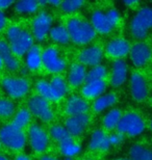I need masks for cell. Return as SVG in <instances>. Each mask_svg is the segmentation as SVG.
<instances>
[{"label": "cell", "mask_w": 152, "mask_h": 160, "mask_svg": "<svg viewBox=\"0 0 152 160\" xmlns=\"http://www.w3.org/2000/svg\"><path fill=\"white\" fill-rule=\"evenodd\" d=\"M5 25H6V16L4 14V12L0 11V31L4 29Z\"/></svg>", "instance_id": "cell-39"}, {"label": "cell", "mask_w": 152, "mask_h": 160, "mask_svg": "<svg viewBox=\"0 0 152 160\" xmlns=\"http://www.w3.org/2000/svg\"><path fill=\"white\" fill-rule=\"evenodd\" d=\"M111 148L108 135L101 129L93 131L89 140V149L91 151H102L105 152Z\"/></svg>", "instance_id": "cell-20"}, {"label": "cell", "mask_w": 152, "mask_h": 160, "mask_svg": "<svg viewBox=\"0 0 152 160\" xmlns=\"http://www.w3.org/2000/svg\"><path fill=\"white\" fill-rule=\"evenodd\" d=\"M129 89H130L132 99L137 102L145 101L148 97V94H149L147 80L139 72H134L130 75V78H129Z\"/></svg>", "instance_id": "cell-12"}, {"label": "cell", "mask_w": 152, "mask_h": 160, "mask_svg": "<svg viewBox=\"0 0 152 160\" xmlns=\"http://www.w3.org/2000/svg\"><path fill=\"white\" fill-rule=\"evenodd\" d=\"M28 110L31 116H34L43 122H50L53 120L54 112L50 105V102L45 100L41 96H32L28 101Z\"/></svg>", "instance_id": "cell-9"}, {"label": "cell", "mask_w": 152, "mask_h": 160, "mask_svg": "<svg viewBox=\"0 0 152 160\" xmlns=\"http://www.w3.org/2000/svg\"><path fill=\"white\" fill-rule=\"evenodd\" d=\"M15 104L9 99L0 98V119H8L14 114Z\"/></svg>", "instance_id": "cell-34"}, {"label": "cell", "mask_w": 152, "mask_h": 160, "mask_svg": "<svg viewBox=\"0 0 152 160\" xmlns=\"http://www.w3.org/2000/svg\"><path fill=\"white\" fill-rule=\"evenodd\" d=\"M79 63L86 67H96L101 65L103 59V50L101 47L97 45H91L80 51L78 55Z\"/></svg>", "instance_id": "cell-14"}, {"label": "cell", "mask_w": 152, "mask_h": 160, "mask_svg": "<svg viewBox=\"0 0 152 160\" xmlns=\"http://www.w3.org/2000/svg\"><path fill=\"white\" fill-rule=\"evenodd\" d=\"M6 40L16 57L26 55L30 48L34 46V38L31 33L17 25H13L8 28Z\"/></svg>", "instance_id": "cell-1"}, {"label": "cell", "mask_w": 152, "mask_h": 160, "mask_svg": "<svg viewBox=\"0 0 152 160\" xmlns=\"http://www.w3.org/2000/svg\"><path fill=\"white\" fill-rule=\"evenodd\" d=\"M28 142L34 152L43 153L48 147L49 137L41 126L32 124L28 127Z\"/></svg>", "instance_id": "cell-13"}, {"label": "cell", "mask_w": 152, "mask_h": 160, "mask_svg": "<svg viewBox=\"0 0 152 160\" xmlns=\"http://www.w3.org/2000/svg\"><path fill=\"white\" fill-rule=\"evenodd\" d=\"M14 1H9V0H0V11H4V9L11 8L14 5Z\"/></svg>", "instance_id": "cell-38"}, {"label": "cell", "mask_w": 152, "mask_h": 160, "mask_svg": "<svg viewBox=\"0 0 152 160\" xmlns=\"http://www.w3.org/2000/svg\"><path fill=\"white\" fill-rule=\"evenodd\" d=\"M50 83L54 88V89H55L63 98L68 94V92H69V86H68L67 81L61 77L60 75L53 76L50 80Z\"/></svg>", "instance_id": "cell-35"}, {"label": "cell", "mask_w": 152, "mask_h": 160, "mask_svg": "<svg viewBox=\"0 0 152 160\" xmlns=\"http://www.w3.org/2000/svg\"><path fill=\"white\" fill-rule=\"evenodd\" d=\"M3 67V62H2V59H1V57H0V69H1Z\"/></svg>", "instance_id": "cell-45"}, {"label": "cell", "mask_w": 152, "mask_h": 160, "mask_svg": "<svg viewBox=\"0 0 152 160\" xmlns=\"http://www.w3.org/2000/svg\"><path fill=\"white\" fill-rule=\"evenodd\" d=\"M130 47V44L128 43L127 40L122 39V38H116L106 45L105 52L115 60L123 59L124 57L129 55Z\"/></svg>", "instance_id": "cell-15"}, {"label": "cell", "mask_w": 152, "mask_h": 160, "mask_svg": "<svg viewBox=\"0 0 152 160\" xmlns=\"http://www.w3.org/2000/svg\"><path fill=\"white\" fill-rule=\"evenodd\" d=\"M115 160H130V159H125V158H119V159H115Z\"/></svg>", "instance_id": "cell-47"}, {"label": "cell", "mask_w": 152, "mask_h": 160, "mask_svg": "<svg viewBox=\"0 0 152 160\" xmlns=\"http://www.w3.org/2000/svg\"><path fill=\"white\" fill-rule=\"evenodd\" d=\"M64 160H72V158H65Z\"/></svg>", "instance_id": "cell-48"}, {"label": "cell", "mask_w": 152, "mask_h": 160, "mask_svg": "<svg viewBox=\"0 0 152 160\" xmlns=\"http://www.w3.org/2000/svg\"><path fill=\"white\" fill-rule=\"evenodd\" d=\"M15 160H31L27 155H24V154H19L15 157Z\"/></svg>", "instance_id": "cell-42"}, {"label": "cell", "mask_w": 152, "mask_h": 160, "mask_svg": "<svg viewBox=\"0 0 152 160\" xmlns=\"http://www.w3.org/2000/svg\"><path fill=\"white\" fill-rule=\"evenodd\" d=\"M128 78V65L125 60L117 59L113 62L111 72V84L114 88H120Z\"/></svg>", "instance_id": "cell-16"}, {"label": "cell", "mask_w": 152, "mask_h": 160, "mask_svg": "<svg viewBox=\"0 0 152 160\" xmlns=\"http://www.w3.org/2000/svg\"><path fill=\"white\" fill-rule=\"evenodd\" d=\"M86 67L81 63H73L70 67L68 73V83L73 88H78L86 81Z\"/></svg>", "instance_id": "cell-21"}, {"label": "cell", "mask_w": 152, "mask_h": 160, "mask_svg": "<svg viewBox=\"0 0 152 160\" xmlns=\"http://www.w3.org/2000/svg\"><path fill=\"white\" fill-rule=\"evenodd\" d=\"M129 58L131 63L137 68H142L146 66L152 58V49L149 45L143 42L134 43L130 47Z\"/></svg>", "instance_id": "cell-11"}, {"label": "cell", "mask_w": 152, "mask_h": 160, "mask_svg": "<svg viewBox=\"0 0 152 160\" xmlns=\"http://www.w3.org/2000/svg\"><path fill=\"white\" fill-rule=\"evenodd\" d=\"M85 5V1L82 0H65L60 3V9L64 12L71 14V12H77Z\"/></svg>", "instance_id": "cell-36"}, {"label": "cell", "mask_w": 152, "mask_h": 160, "mask_svg": "<svg viewBox=\"0 0 152 160\" xmlns=\"http://www.w3.org/2000/svg\"><path fill=\"white\" fill-rule=\"evenodd\" d=\"M1 85L5 92L13 99H21L29 92V82L22 77H5L2 79Z\"/></svg>", "instance_id": "cell-10"}, {"label": "cell", "mask_w": 152, "mask_h": 160, "mask_svg": "<svg viewBox=\"0 0 152 160\" xmlns=\"http://www.w3.org/2000/svg\"><path fill=\"white\" fill-rule=\"evenodd\" d=\"M40 8V4L37 0H22L14 3V9L20 15L34 14Z\"/></svg>", "instance_id": "cell-30"}, {"label": "cell", "mask_w": 152, "mask_h": 160, "mask_svg": "<svg viewBox=\"0 0 152 160\" xmlns=\"http://www.w3.org/2000/svg\"><path fill=\"white\" fill-rule=\"evenodd\" d=\"M149 127H150V129L152 130V119H151V121H150V124H149Z\"/></svg>", "instance_id": "cell-46"}, {"label": "cell", "mask_w": 152, "mask_h": 160, "mask_svg": "<svg viewBox=\"0 0 152 160\" xmlns=\"http://www.w3.org/2000/svg\"><path fill=\"white\" fill-rule=\"evenodd\" d=\"M146 125L140 114L137 112H126L122 116L117 131L123 135L135 137L141 135L145 131Z\"/></svg>", "instance_id": "cell-6"}, {"label": "cell", "mask_w": 152, "mask_h": 160, "mask_svg": "<svg viewBox=\"0 0 152 160\" xmlns=\"http://www.w3.org/2000/svg\"><path fill=\"white\" fill-rule=\"evenodd\" d=\"M106 89V82L104 80L100 81L86 82L81 88V95L85 99H93L96 100L100 96L104 94Z\"/></svg>", "instance_id": "cell-22"}, {"label": "cell", "mask_w": 152, "mask_h": 160, "mask_svg": "<svg viewBox=\"0 0 152 160\" xmlns=\"http://www.w3.org/2000/svg\"><path fill=\"white\" fill-rule=\"evenodd\" d=\"M35 88H37L38 95L48 102H57L63 99V97L51 85L50 81H47V80H39L35 84Z\"/></svg>", "instance_id": "cell-23"}, {"label": "cell", "mask_w": 152, "mask_h": 160, "mask_svg": "<svg viewBox=\"0 0 152 160\" xmlns=\"http://www.w3.org/2000/svg\"><path fill=\"white\" fill-rule=\"evenodd\" d=\"M107 76V69L105 66L98 65L96 67H93L88 71L86 74V81H100V80H104V78Z\"/></svg>", "instance_id": "cell-32"}, {"label": "cell", "mask_w": 152, "mask_h": 160, "mask_svg": "<svg viewBox=\"0 0 152 160\" xmlns=\"http://www.w3.org/2000/svg\"><path fill=\"white\" fill-rule=\"evenodd\" d=\"M125 5H127V6H134L135 4H138V1H135V0H131V1H128V0H125L124 2Z\"/></svg>", "instance_id": "cell-43"}, {"label": "cell", "mask_w": 152, "mask_h": 160, "mask_svg": "<svg viewBox=\"0 0 152 160\" xmlns=\"http://www.w3.org/2000/svg\"><path fill=\"white\" fill-rule=\"evenodd\" d=\"M1 146H2V143H1V142H0V148H1Z\"/></svg>", "instance_id": "cell-49"}, {"label": "cell", "mask_w": 152, "mask_h": 160, "mask_svg": "<svg viewBox=\"0 0 152 160\" xmlns=\"http://www.w3.org/2000/svg\"><path fill=\"white\" fill-rule=\"evenodd\" d=\"M122 116H123V113L118 108H113V109L108 110L107 112L105 113V116L103 117V120H102L103 127H104L106 130L117 129Z\"/></svg>", "instance_id": "cell-29"}, {"label": "cell", "mask_w": 152, "mask_h": 160, "mask_svg": "<svg viewBox=\"0 0 152 160\" xmlns=\"http://www.w3.org/2000/svg\"><path fill=\"white\" fill-rule=\"evenodd\" d=\"M90 124V117L88 113L80 114V116L69 117L65 122V127L70 133V135L78 136L83 131L86 129V127Z\"/></svg>", "instance_id": "cell-17"}, {"label": "cell", "mask_w": 152, "mask_h": 160, "mask_svg": "<svg viewBox=\"0 0 152 160\" xmlns=\"http://www.w3.org/2000/svg\"><path fill=\"white\" fill-rule=\"evenodd\" d=\"M108 139H109L111 146H119V145H121L122 142L124 140V135L119 132L113 133L108 136Z\"/></svg>", "instance_id": "cell-37"}, {"label": "cell", "mask_w": 152, "mask_h": 160, "mask_svg": "<svg viewBox=\"0 0 152 160\" xmlns=\"http://www.w3.org/2000/svg\"><path fill=\"white\" fill-rule=\"evenodd\" d=\"M120 21V12L116 8H111L106 12L97 11L93 12L90 19V23L92 24L96 33L108 34L112 32L113 29L117 26Z\"/></svg>", "instance_id": "cell-3"}, {"label": "cell", "mask_w": 152, "mask_h": 160, "mask_svg": "<svg viewBox=\"0 0 152 160\" xmlns=\"http://www.w3.org/2000/svg\"><path fill=\"white\" fill-rule=\"evenodd\" d=\"M49 37L54 43L60 45H67L71 42L70 34L68 32L66 25L63 24H56L52 26L49 32Z\"/></svg>", "instance_id": "cell-26"}, {"label": "cell", "mask_w": 152, "mask_h": 160, "mask_svg": "<svg viewBox=\"0 0 152 160\" xmlns=\"http://www.w3.org/2000/svg\"><path fill=\"white\" fill-rule=\"evenodd\" d=\"M25 65L30 71H37L42 67V51L38 45H34L26 53Z\"/></svg>", "instance_id": "cell-25"}, {"label": "cell", "mask_w": 152, "mask_h": 160, "mask_svg": "<svg viewBox=\"0 0 152 160\" xmlns=\"http://www.w3.org/2000/svg\"><path fill=\"white\" fill-rule=\"evenodd\" d=\"M50 136L52 137L53 140H55L59 143L63 142L64 140H66L70 137H72L70 135V133L68 132V130L66 129L65 126H61V125H54L50 128L49 131Z\"/></svg>", "instance_id": "cell-33"}, {"label": "cell", "mask_w": 152, "mask_h": 160, "mask_svg": "<svg viewBox=\"0 0 152 160\" xmlns=\"http://www.w3.org/2000/svg\"><path fill=\"white\" fill-rule=\"evenodd\" d=\"M42 66L49 73L60 74L66 69V60L54 47H48L42 52Z\"/></svg>", "instance_id": "cell-7"}, {"label": "cell", "mask_w": 152, "mask_h": 160, "mask_svg": "<svg viewBox=\"0 0 152 160\" xmlns=\"http://www.w3.org/2000/svg\"><path fill=\"white\" fill-rule=\"evenodd\" d=\"M89 104L85 98L79 96H72L68 99L65 105V112L69 117L80 116V114L88 113Z\"/></svg>", "instance_id": "cell-18"}, {"label": "cell", "mask_w": 152, "mask_h": 160, "mask_svg": "<svg viewBox=\"0 0 152 160\" xmlns=\"http://www.w3.org/2000/svg\"><path fill=\"white\" fill-rule=\"evenodd\" d=\"M118 102V97L115 92H108V94H103L97 98L93 103V109L95 112L100 113L105 111L108 108L113 107Z\"/></svg>", "instance_id": "cell-24"}, {"label": "cell", "mask_w": 152, "mask_h": 160, "mask_svg": "<svg viewBox=\"0 0 152 160\" xmlns=\"http://www.w3.org/2000/svg\"><path fill=\"white\" fill-rule=\"evenodd\" d=\"M59 148L60 153L66 158L74 157V156L78 155L81 151V147L73 137H70V138L64 140L63 142L59 143Z\"/></svg>", "instance_id": "cell-27"}, {"label": "cell", "mask_w": 152, "mask_h": 160, "mask_svg": "<svg viewBox=\"0 0 152 160\" xmlns=\"http://www.w3.org/2000/svg\"><path fill=\"white\" fill-rule=\"evenodd\" d=\"M131 36L137 40H143L152 29V6H143L131 19L129 25Z\"/></svg>", "instance_id": "cell-4"}, {"label": "cell", "mask_w": 152, "mask_h": 160, "mask_svg": "<svg viewBox=\"0 0 152 160\" xmlns=\"http://www.w3.org/2000/svg\"><path fill=\"white\" fill-rule=\"evenodd\" d=\"M0 57H1L2 62H3V66H4L8 71L16 72L20 68L19 60L17 59V57L14 55V53L12 52L8 43L4 40H0Z\"/></svg>", "instance_id": "cell-19"}, {"label": "cell", "mask_w": 152, "mask_h": 160, "mask_svg": "<svg viewBox=\"0 0 152 160\" xmlns=\"http://www.w3.org/2000/svg\"><path fill=\"white\" fill-rule=\"evenodd\" d=\"M39 160H59V159L55 158L54 156H51V155H43V156H41Z\"/></svg>", "instance_id": "cell-41"}, {"label": "cell", "mask_w": 152, "mask_h": 160, "mask_svg": "<svg viewBox=\"0 0 152 160\" xmlns=\"http://www.w3.org/2000/svg\"><path fill=\"white\" fill-rule=\"evenodd\" d=\"M0 160H9L8 157H5V156L4 155H1V154H0Z\"/></svg>", "instance_id": "cell-44"}, {"label": "cell", "mask_w": 152, "mask_h": 160, "mask_svg": "<svg viewBox=\"0 0 152 160\" xmlns=\"http://www.w3.org/2000/svg\"><path fill=\"white\" fill-rule=\"evenodd\" d=\"M66 27L70 34L71 42L83 46L88 45L96 38V31L90 22L80 18H71L67 21Z\"/></svg>", "instance_id": "cell-2"}, {"label": "cell", "mask_w": 152, "mask_h": 160, "mask_svg": "<svg viewBox=\"0 0 152 160\" xmlns=\"http://www.w3.org/2000/svg\"><path fill=\"white\" fill-rule=\"evenodd\" d=\"M53 25V18L49 12H41L35 16L31 23V36L38 42H42L49 36Z\"/></svg>", "instance_id": "cell-8"}, {"label": "cell", "mask_w": 152, "mask_h": 160, "mask_svg": "<svg viewBox=\"0 0 152 160\" xmlns=\"http://www.w3.org/2000/svg\"><path fill=\"white\" fill-rule=\"evenodd\" d=\"M61 1L60 0H47V5H51V6H60Z\"/></svg>", "instance_id": "cell-40"}, {"label": "cell", "mask_w": 152, "mask_h": 160, "mask_svg": "<svg viewBox=\"0 0 152 160\" xmlns=\"http://www.w3.org/2000/svg\"><path fill=\"white\" fill-rule=\"evenodd\" d=\"M31 120V113L30 111L26 109V108H22L18 111L17 113L14 116V119H13V125H15L16 127L20 128V129L23 130L24 128H26L29 126Z\"/></svg>", "instance_id": "cell-31"}, {"label": "cell", "mask_w": 152, "mask_h": 160, "mask_svg": "<svg viewBox=\"0 0 152 160\" xmlns=\"http://www.w3.org/2000/svg\"><path fill=\"white\" fill-rule=\"evenodd\" d=\"M130 160H152V150L141 143H135L129 149Z\"/></svg>", "instance_id": "cell-28"}, {"label": "cell", "mask_w": 152, "mask_h": 160, "mask_svg": "<svg viewBox=\"0 0 152 160\" xmlns=\"http://www.w3.org/2000/svg\"><path fill=\"white\" fill-rule=\"evenodd\" d=\"M0 142L12 151H21L26 145V135L20 128L8 124L0 129Z\"/></svg>", "instance_id": "cell-5"}]
</instances>
